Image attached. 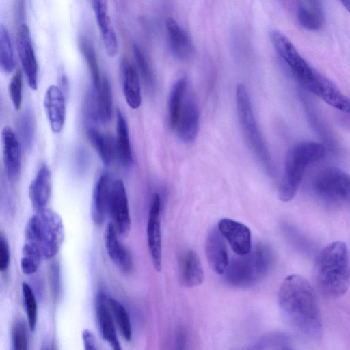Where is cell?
I'll list each match as a JSON object with an SVG mask.
<instances>
[{
	"instance_id": "6da1fadb",
	"label": "cell",
	"mask_w": 350,
	"mask_h": 350,
	"mask_svg": "<svg viewBox=\"0 0 350 350\" xmlns=\"http://www.w3.org/2000/svg\"><path fill=\"white\" fill-rule=\"evenodd\" d=\"M280 310L286 321L304 336L321 338L322 322L315 292L303 276L292 274L282 282L278 294Z\"/></svg>"
},
{
	"instance_id": "7a4b0ae2",
	"label": "cell",
	"mask_w": 350,
	"mask_h": 350,
	"mask_svg": "<svg viewBox=\"0 0 350 350\" xmlns=\"http://www.w3.org/2000/svg\"><path fill=\"white\" fill-rule=\"evenodd\" d=\"M314 274L319 288L325 296L337 298L347 292L350 284V261L344 242H332L319 252Z\"/></svg>"
},
{
	"instance_id": "3957f363",
	"label": "cell",
	"mask_w": 350,
	"mask_h": 350,
	"mask_svg": "<svg viewBox=\"0 0 350 350\" xmlns=\"http://www.w3.org/2000/svg\"><path fill=\"white\" fill-rule=\"evenodd\" d=\"M238 256L228 262L224 271L226 282L237 288H247L258 282L273 262L271 249L263 243H257L248 254Z\"/></svg>"
},
{
	"instance_id": "277c9868",
	"label": "cell",
	"mask_w": 350,
	"mask_h": 350,
	"mask_svg": "<svg viewBox=\"0 0 350 350\" xmlns=\"http://www.w3.org/2000/svg\"><path fill=\"white\" fill-rule=\"evenodd\" d=\"M64 235L61 217L48 208L32 215L25 228V242L34 245L43 259L51 258L58 253Z\"/></svg>"
},
{
	"instance_id": "5b68a950",
	"label": "cell",
	"mask_w": 350,
	"mask_h": 350,
	"mask_svg": "<svg viewBox=\"0 0 350 350\" xmlns=\"http://www.w3.org/2000/svg\"><path fill=\"white\" fill-rule=\"evenodd\" d=\"M325 147L318 142H301L288 152L284 174L278 188L281 201L288 202L295 196L308 165L322 159Z\"/></svg>"
},
{
	"instance_id": "8992f818",
	"label": "cell",
	"mask_w": 350,
	"mask_h": 350,
	"mask_svg": "<svg viewBox=\"0 0 350 350\" xmlns=\"http://www.w3.org/2000/svg\"><path fill=\"white\" fill-rule=\"evenodd\" d=\"M236 104L241 129L251 151L269 175L274 174V165L254 116L252 103L245 87L236 88Z\"/></svg>"
},
{
	"instance_id": "52a82bcc",
	"label": "cell",
	"mask_w": 350,
	"mask_h": 350,
	"mask_svg": "<svg viewBox=\"0 0 350 350\" xmlns=\"http://www.w3.org/2000/svg\"><path fill=\"white\" fill-rule=\"evenodd\" d=\"M315 193L334 204L350 206V174L337 167L320 172L314 181Z\"/></svg>"
},
{
	"instance_id": "ba28073f",
	"label": "cell",
	"mask_w": 350,
	"mask_h": 350,
	"mask_svg": "<svg viewBox=\"0 0 350 350\" xmlns=\"http://www.w3.org/2000/svg\"><path fill=\"white\" fill-rule=\"evenodd\" d=\"M108 214L119 236L127 237L131 229L129 202L124 183L120 179L112 183Z\"/></svg>"
},
{
	"instance_id": "9c48e42d",
	"label": "cell",
	"mask_w": 350,
	"mask_h": 350,
	"mask_svg": "<svg viewBox=\"0 0 350 350\" xmlns=\"http://www.w3.org/2000/svg\"><path fill=\"white\" fill-rule=\"evenodd\" d=\"M161 201L159 193L152 195L148 211L146 234L150 258L154 269H162V245L161 232Z\"/></svg>"
},
{
	"instance_id": "30bf717a",
	"label": "cell",
	"mask_w": 350,
	"mask_h": 350,
	"mask_svg": "<svg viewBox=\"0 0 350 350\" xmlns=\"http://www.w3.org/2000/svg\"><path fill=\"white\" fill-rule=\"evenodd\" d=\"M18 57L29 88H38V64L34 53L31 33L26 24L18 27L16 37Z\"/></svg>"
},
{
	"instance_id": "8fae6325",
	"label": "cell",
	"mask_w": 350,
	"mask_h": 350,
	"mask_svg": "<svg viewBox=\"0 0 350 350\" xmlns=\"http://www.w3.org/2000/svg\"><path fill=\"white\" fill-rule=\"evenodd\" d=\"M3 160L9 182H16L21 174V146L20 139L14 130L5 126L1 131Z\"/></svg>"
},
{
	"instance_id": "7c38bea8",
	"label": "cell",
	"mask_w": 350,
	"mask_h": 350,
	"mask_svg": "<svg viewBox=\"0 0 350 350\" xmlns=\"http://www.w3.org/2000/svg\"><path fill=\"white\" fill-rule=\"evenodd\" d=\"M199 129V110L193 94L186 90L180 116L174 130L184 142H193Z\"/></svg>"
},
{
	"instance_id": "4fadbf2b",
	"label": "cell",
	"mask_w": 350,
	"mask_h": 350,
	"mask_svg": "<svg viewBox=\"0 0 350 350\" xmlns=\"http://www.w3.org/2000/svg\"><path fill=\"white\" fill-rule=\"evenodd\" d=\"M217 228L237 255H245L251 251V232L244 224L224 218L219 221Z\"/></svg>"
},
{
	"instance_id": "5bb4252c",
	"label": "cell",
	"mask_w": 350,
	"mask_h": 350,
	"mask_svg": "<svg viewBox=\"0 0 350 350\" xmlns=\"http://www.w3.org/2000/svg\"><path fill=\"white\" fill-rule=\"evenodd\" d=\"M92 9L107 54L114 57L118 52L116 31L109 15L107 0H91Z\"/></svg>"
},
{
	"instance_id": "9a60e30c",
	"label": "cell",
	"mask_w": 350,
	"mask_h": 350,
	"mask_svg": "<svg viewBox=\"0 0 350 350\" xmlns=\"http://www.w3.org/2000/svg\"><path fill=\"white\" fill-rule=\"evenodd\" d=\"M44 108L51 129L60 133L66 119L65 95L57 85H50L44 94Z\"/></svg>"
},
{
	"instance_id": "2e32d148",
	"label": "cell",
	"mask_w": 350,
	"mask_h": 350,
	"mask_svg": "<svg viewBox=\"0 0 350 350\" xmlns=\"http://www.w3.org/2000/svg\"><path fill=\"white\" fill-rule=\"evenodd\" d=\"M90 115L102 123L109 122L113 114V96L110 83L105 77L96 90L92 89L89 103Z\"/></svg>"
},
{
	"instance_id": "e0dca14e",
	"label": "cell",
	"mask_w": 350,
	"mask_h": 350,
	"mask_svg": "<svg viewBox=\"0 0 350 350\" xmlns=\"http://www.w3.org/2000/svg\"><path fill=\"white\" fill-rule=\"evenodd\" d=\"M205 254L210 267L217 274H223L228 264L224 237L218 228H212L205 241Z\"/></svg>"
},
{
	"instance_id": "ac0fdd59",
	"label": "cell",
	"mask_w": 350,
	"mask_h": 350,
	"mask_svg": "<svg viewBox=\"0 0 350 350\" xmlns=\"http://www.w3.org/2000/svg\"><path fill=\"white\" fill-rule=\"evenodd\" d=\"M119 234L113 224H107L105 234L104 243L108 256L113 263L122 271L130 272L133 268V259L128 249L120 242Z\"/></svg>"
},
{
	"instance_id": "d6986e66",
	"label": "cell",
	"mask_w": 350,
	"mask_h": 350,
	"mask_svg": "<svg viewBox=\"0 0 350 350\" xmlns=\"http://www.w3.org/2000/svg\"><path fill=\"white\" fill-rule=\"evenodd\" d=\"M112 183L109 174H101L94 183L91 201V217L97 225L105 221L109 211Z\"/></svg>"
},
{
	"instance_id": "ffe728a7",
	"label": "cell",
	"mask_w": 350,
	"mask_h": 350,
	"mask_svg": "<svg viewBox=\"0 0 350 350\" xmlns=\"http://www.w3.org/2000/svg\"><path fill=\"white\" fill-rule=\"evenodd\" d=\"M51 192V174L48 165L39 167L29 187V196L36 213L46 208Z\"/></svg>"
},
{
	"instance_id": "44dd1931",
	"label": "cell",
	"mask_w": 350,
	"mask_h": 350,
	"mask_svg": "<svg viewBox=\"0 0 350 350\" xmlns=\"http://www.w3.org/2000/svg\"><path fill=\"white\" fill-rule=\"evenodd\" d=\"M96 314L100 334L112 349H121L109 303L108 297L103 292L98 293L96 299Z\"/></svg>"
},
{
	"instance_id": "7402d4cb",
	"label": "cell",
	"mask_w": 350,
	"mask_h": 350,
	"mask_svg": "<svg viewBox=\"0 0 350 350\" xmlns=\"http://www.w3.org/2000/svg\"><path fill=\"white\" fill-rule=\"evenodd\" d=\"M120 70L125 100L129 107L136 109L142 103L141 88L137 69L126 59H123L120 63Z\"/></svg>"
},
{
	"instance_id": "603a6c76",
	"label": "cell",
	"mask_w": 350,
	"mask_h": 350,
	"mask_svg": "<svg viewBox=\"0 0 350 350\" xmlns=\"http://www.w3.org/2000/svg\"><path fill=\"white\" fill-rule=\"evenodd\" d=\"M180 278L181 284L188 288L202 284L204 274L200 260L192 250L185 251L179 259Z\"/></svg>"
},
{
	"instance_id": "cb8c5ba5",
	"label": "cell",
	"mask_w": 350,
	"mask_h": 350,
	"mask_svg": "<svg viewBox=\"0 0 350 350\" xmlns=\"http://www.w3.org/2000/svg\"><path fill=\"white\" fill-rule=\"evenodd\" d=\"M168 42L172 53L177 58H187L193 51L192 42L187 33L172 18L165 22Z\"/></svg>"
},
{
	"instance_id": "d4e9b609",
	"label": "cell",
	"mask_w": 350,
	"mask_h": 350,
	"mask_svg": "<svg viewBox=\"0 0 350 350\" xmlns=\"http://www.w3.org/2000/svg\"><path fill=\"white\" fill-rule=\"evenodd\" d=\"M116 152L121 164L130 166L133 161V154L130 142L129 128L126 120L122 112L117 110Z\"/></svg>"
},
{
	"instance_id": "484cf974",
	"label": "cell",
	"mask_w": 350,
	"mask_h": 350,
	"mask_svg": "<svg viewBox=\"0 0 350 350\" xmlns=\"http://www.w3.org/2000/svg\"><path fill=\"white\" fill-rule=\"evenodd\" d=\"M87 136L103 163L105 165H109L114 154H116V145L112 139L106 134L92 127L88 129Z\"/></svg>"
},
{
	"instance_id": "4316f807",
	"label": "cell",
	"mask_w": 350,
	"mask_h": 350,
	"mask_svg": "<svg viewBox=\"0 0 350 350\" xmlns=\"http://www.w3.org/2000/svg\"><path fill=\"white\" fill-rule=\"evenodd\" d=\"M186 90L187 80L184 77L177 80L170 90L168 101V116L170 125L173 129L176 126Z\"/></svg>"
},
{
	"instance_id": "83f0119b",
	"label": "cell",
	"mask_w": 350,
	"mask_h": 350,
	"mask_svg": "<svg viewBox=\"0 0 350 350\" xmlns=\"http://www.w3.org/2000/svg\"><path fill=\"white\" fill-rule=\"evenodd\" d=\"M79 45L90 71L92 89L96 90L101 83L102 78L94 46L92 42L83 36L79 38Z\"/></svg>"
},
{
	"instance_id": "f1b7e54d",
	"label": "cell",
	"mask_w": 350,
	"mask_h": 350,
	"mask_svg": "<svg viewBox=\"0 0 350 350\" xmlns=\"http://www.w3.org/2000/svg\"><path fill=\"white\" fill-rule=\"evenodd\" d=\"M0 65L5 73L12 72L15 67L10 36L7 27L2 24L0 25Z\"/></svg>"
},
{
	"instance_id": "f546056e",
	"label": "cell",
	"mask_w": 350,
	"mask_h": 350,
	"mask_svg": "<svg viewBox=\"0 0 350 350\" xmlns=\"http://www.w3.org/2000/svg\"><path fill=\"white\" fill-rule=\"evenodd\" d=\"M108 303L120 332L126 340L130 341L132 338V328L126 310L120 301L112 297H108Z\"/></svg>"
},
{
	"instance_id": "4dcf8cb0",
	"label": "cell",
	"mask_w": 350,
	"mask_h": 350,
	"mask_svg": "<svg viewBox=\"0 0 350 350\" xmlns=\"http://www.w3.org/2000/svg\"><path fill=\"white\" fill-rule=\"evenodd\" d=\"M18 133L23 148L29 151L33 144L35 133V121L30 109H26L19 118Z\"/></svg>"
},
{
	"instance_id": "1f68e13d",
	"label": "cell",
	"mask_w": 350,
	"mask_h": 350,
	"mask_svg": "<svg viewBox=\"0 0 350 350\" xmlns=\"http://www.w3.org/2000/svg\"><path fill=\"white\" fill-rule=\"evenodd\" d=\"M42 259L39 250L34 245L25 242L20 261V267L24 274L34 273L39 268Z\"/></svg>"
},
{
	"instance_id": "d6a6232c",
	"label": "cell",
	"mask_w": 350,
	"mask_h": 350,
	"mask_svg": "<svg viewBox=\"0 0 350 350\" xmlns=\"http://www.w3.org/2000/svg\"><path fill=\"white\" fill-rule=\"evenodd\" d=\"M22 296L28 326L31 331H33L36 326L38 308L35 294L31 287L26 282H23L21 286Z\"/></svg>"
},
{
	"instance_id": "836d02e7",
	"label": "cell",
	"mask_w": 350,
	"mask_h": 350,
	"mask_svg": "<svg viewBox=\"0 0 350 350\" xmlns=\"http://www.w3.org/2000/svg\"><path fill=\"white\" fill-rule=\"evenodd\" d=\"M133 51L137 69L144 81L147 86L152 88L154 86V78L148 59L137 44H133Z\"/></svg>"
},
{
	"instance_id": "e575fe53",
	"label": "cell",
	"mask_w": 350,
	"mask_h": 350,
	"mask_svg": "<svg viewBox=\"0 0 350 350\" xmlns=\"http://www.w3.org/2000/svg\"><path fill=\"white\" fill-rule=\"evenodd\" d=\"M12 345L14 350H26L28 349L29 335L25 323L17 321L12 329Z\"/></svg>"
},
{
	"instance_id": "d590c367",
	"label": "cell",
	"mask_w": 350,
	"mask_h": 350,
	"mask_svg": "<svg viewBox=\"0 0 350 350\" xmlns=\"http://www.w3.org/2000/svg\"><path fill=\"white\" fill-rule=\"evenodd\" d=\"M321 14L311 11L304 5H299L297 10V19L300 25L309 30H317L321 27Z\"/></svg>"
},
{
	"instance_id": "8d00e7d4",
	"label": "cell",
	"mask_w": 350,
	"mask_h": 350,
	"mask_svg": "<svg viewBox=\"0 0 350 350\" xmlns=\"http://www.w3.org/2000/svg\"><path fill=\"white\" fill-rule=\"evenodd\" d=\"M22 89V75L21 71L17 70L12 77L8 85L10 98L16 110H19L21 106L23 98Z\"/></svg>"
},
{
	"instance_id": "74e56055",
	"label": "cell",
	"mask_w": 350,
	"mask_h": 350,
	"mask_svg": "<svg viewBox=\"0 0 350 350\" xmlns=\"http://www.w3.org/2000/svg\"><path fill=\"white\" fill-rule=\"evenodd\" d=\"M289 338L281 333H275L268 335L259 341V347L262 345L265 346L263 348H278V349H286L290 344Z\"/></svg>"
},
{
	"instance_id": "f35d334b",
	"label": "cell",
	"mask_w": 350,
	"mask_h": 350,
	"mask_svg": "<svg viewBox=\"0 0 350 350\" xmlns=\"http://www.w3.org/2000/svg\"><path fill=\"white\" fill-rule=\"evenodd\" d=\"M10 260V247L6 237L1 232L0 235V271H5L8 268Z\"/></svg>"
},
{
	"instance_id": "ab89813d",
	"label": "cell",
	"mask_w": 350,
	"mask_h": 350,
	"mask_svg": "<svg viewBox=\"0 0 350 350\" xmlns=\"http://www.w3.org/2000/svg\"><path fill=\"white\" fill-rule=\"evenodd\" d=\"M49 280L53 295L57 298L59 297L60 291L59 267L57 263L51 265Z\"/></svg>"
},
{
	"instance_id": "60d3db41",
	"label": "cell",
	"mask_w": 350,
	"mask_h": 350,
	"mask_svg": "<svg viewBox=\"0 0 350 350\" xmlns=\"http://www.w3.org/2000/svg\"><path fill=\"white\" fill-rule=\"evenodd\" d=\"M82 340L85 349L95 350L97 349L96 338L90 330L84 329L83 331Z\"/></svg>"
},
{
	"instance_id": "b9f144b4",
	"label": "cell",
	"mask_w": 350,
	"mask_h": 350,
	"mask_svg": "<svg viewBox=\"0 0 350 350\" xmlns=\"http://www.w3.org/2000/svg\"><path fill=\"white\" fill-rule=\"evenodd\" d=\"M58 83L59 85L58 87L61 89L64 95H66L68 91V82L65 73L61 72L59 74Z\"/></svg>"
},
{
	"instance_id": "7bdbcfd3",
	"label": "cell",
	"mask_w": 350,
	"mask_h": 350,
	"mask_svg": "<svg viewBox=\"0 0 350 350\" xmlns=\"http://www.w3.org/2000/svg\"><path fill=\"white\" fill-rule=\"evenodd\" d=\"M312 8L319 14H321V5L320 0H308Z\"/></svg>"
},
{
	"instance_id": "ee69618b",
	"label": "cell",
	"mask_w": 350,
	"mask_h": 350,
	"mask_svg": "<svg viewBox=\"0 0 350 350\" xmlns=\"http://www.w3.org/2000/svg\"><path fill=\"white\" fill-rule=\"evenodd\" d=\"M343 6L350 13V0H340Z\"/></svg>"
}]
</instances>
